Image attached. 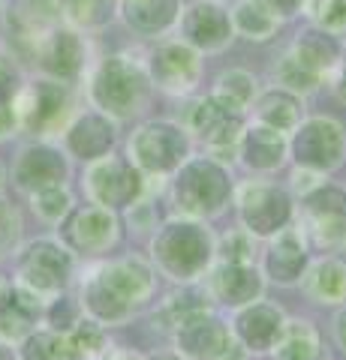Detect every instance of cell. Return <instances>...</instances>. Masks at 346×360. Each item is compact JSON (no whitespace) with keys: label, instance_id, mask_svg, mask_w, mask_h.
<instances>
[{"label":"cell","instance_id":"cell-1","mask_svg":"<svg viewBox=\"0 0 346 360\" xmlns=\"http://www.w3.org/2000/svg\"><path fill=\"white\" fill-rule=\"evenodd\" d=\"M154 295V270L142 258H115L91 270L85 279L82 303L99 324H124Z\"/></svg>","mask_w":346,"mask_h":360},{"label":"cell","instance_id":"cell-2","mask_svg":"<svg viewBox=\"0 0 346 360\" xmlns=\"http://www.w3.org/2000/svg\"><path fill=\"white\" fill-rule=\"evenodd\" d=\"M217 243L214 234L199 219H169L163 229L154 234L151 255L154 264L163 276L175 279V283H193L205 274L214 262Z\"/></svg>","mask_w":346,"mask_h":360},{"label":"cell","instance_id":"cell-3","mask_svg":"<svg viewBox=\"0 0 346 360\" xmlns=\"http://www.w3.org/2000/svg\"><path fill=\"white\" fill-rule=\"evenodd\" d=\"M232 198V177L217 160L196 156L175 168L172 205L187 219H211L223 213Z\"/></svg>","mask_w":346,"mask_h":360},{"label":"cell","instance_id":"cell-4","mask_svg":"<svg viewBox=\"0 0 346 360\" xmlns=\"http://www.w3.org/2000/svg\"><path fill=\"white\" fill-rule=\"evenodd\" d=\"M301 240L307 252L334 255L346 250V193L334 184H316L301 198Z\"/></svg>","mask_w":346,"mask_h":360},{"label":"cell","instance_id":"cell-5","mask_svg":"<svg viewBox=\"0 0 346 360\" xmlns=\"http://www.w3.org/2000/svg\"><path fill=\"white\" fill-rule=\"evenodd\" d=\"M151 78L139 63L127 58H106L94 75L91 96L111 117H132L148 103Z\"/></svg>","mask_w":346,"mask_h":360},{"label":"cell","instance_id":"cell-6","mask_svg":"<svg viewBox=\"0 0 346 360\" xmlns=\"http://www.w3.org/2000/svg\"><path fill=\"white\" fill-rule=\"evenodd\" d=\"M190 156L187 132L172 120H151L130 135L127 160L144 174H172Z\"/></svg>","mask_w":346,"mask_h":360},{"label":"cell","instance_id":"cell-7","mask_svg":"<svg viewBox=\"0 0 346 360\" xmlns=\"http://www.w3.org/2000/svg\"><path fill=\"white\" fill-rule=\"evenodd\" d=\"M292 160L307 172H334L346 160V129L334 117H310L292 129Z\"/></svg>","mask_w":346,"mask_h":360},{"label":"cell","instance_id":"cell-8","mask_svg":"<svg viewBox=\"0 0 346 360\" xmlns=\"http://www.w3.org/2000/svg\"><path fill=\"white\" fill-rule=\"evenodd\" d=\"M238 217L253 238H274L292 222V198L277 184L247 180L238 189Z\"/></svg>","mask_w":346,"mask_h":360},{"label":"cell","instance_id":"cell-9","mask_svg":"<svg viewBox=\"0 0 346 360\" xmlns=\"http://www.w3.org/2000/svg\"><path fill=\"white\" fill-rule=\"evenodd\" d=\"M85 186H87V195L94 198V205L109 210H124L139 201L144 180H142V172L127 156L106 153L94 160L91 172L85 174Z\"/></svg>","mask_w":346,"mask_h":360},{"label":"cell","instance_id":"cell-10","mask_svg":"<svg viewBox=\"0 0 346 360\" xmlns=\"http://www.w3.org/2000/svg\"><path fill=\"white\" fill-rule=\"evenodd\" d=\"M61 238L70 250L82 255H99L109 252L121 240V222L115 210L85 205L75 210H66V219L61 222Z\"/></svg>","mask_w":346,"mask_h":360},{"label":"cell","instance_id":"cell-11","mask_svg":"<svg viewBox=\"0 0 346 360\" xmlns=\"http://www.w3.org/2000/svg\"><path fill=\"white\" fill-rule=\"evenodd\" d=\"M18 276L21 288H27L30 295H58L73 276V258L49 240L30 243L18 262Z\"/></svg>","mask_w":346,"mask_h":360},{"label":"cell","instance_id":"cell-12","mask_svg":"<svg viewBox=\"0 0 346 360\" xmlns=\"http://www.w3.org/2000/svg\"><path fill=\"white\" fill-rule=\"evenodd\" d=\"M202 75V60L193 45L181 42H163L154 49L148 63V78L166 94H190L199 84Z\"/></svg>","mask_w":346,"mask_h":360},{"label":"cell","instance_id":"cell-13","mask_svg":"<svg viewBox=\"0 0 346 360\" xmlns=\"http://www.w3.org/2000/svg\"><path fill=\"white\" fill-rule=\"evenodd\" d=\"M175 345L187 360H229V352L235 348L229 328L211 312L175 328Z\"/></svg>","mask_w":346,"mask_h":360},{"label":"cell","instance_id":"cell-14","mask_svg":"<svg viewBox=\"0 0 346 360\" xmlns=\"http://www.w3.org/2000/svg\"><path fill=\"white\" fill-rule=\"evenodd\" d=\"M190 129H193L208 148H214L217 153H226V150H232V144H235L244 132V111L229 108L226 103H220L217 96H205L190 111Z\"/></svg>","mask_w":346,"mask_h":360},{"label":"cell","instance_id":"cell-15","mask_svg":"<svg viewBox=\"0 0 346 360\" xmlns=\"http://www.w3.org/2000/svg\"><path fill=\"white\" fill-rule=\"evenodd\" d=\"M232 18L223 6L199 0L181 18V37L196 51H223L232 42Z\"/></svg>","mask_w":346,"mask_h":360},{"label":"cell","instance_id":"cell-16","mask_svg":"<svg viewBox=\"0 0 346 360\" xmlns=\"http://www.w3.org/2000/svg\"><path fill=\"white\" fill-rule=\"evenodd\" d=\"M286 324V315L280 307L274 303H262V300H253L247 307H241L235 321H232V330H235L238 342L247 348L253 354H265L271 352L277 336H280Z\"/></svg>","mask_w":346,"mask_h":360},{"label":"cell","instance_id":"cell-17","mask_svg":"<svg viewBox=\"0 0 346 360\" xmlns=\"http://www.w3.org/2000/svg\"><path fill=\"white\" fill-rule=\"evenodd\" d=\"M307 264H310L307 246L301 240L298 229H289V225L283 231L274 234L271 243H268V250H265V258H262L265 276L277 285H298Z\"/></svg>","mask_w":346,"mask_h":360},{"label":"cell","instance_id":"cell-18","mask_svg":"<svg viewBox=\"0 0 346 360\" xmlns=\"http://www.w3.org/2000/svg\"><path fill=\"white\" fill-rule=\"evenodd\" d=\"M262 274L253 264H232L220 262L208 276L211 297L229 309H241L262 297Z\"/></svg>","mask_w":346,"mask_h":360},{"label":"cell","instance_id":"cell-19","mask_svg":"<svg viewBox=\"0 0 346 360\" xmlns=\"http://www.w3.org/2000/svg\"><path fill=\"white\" fill-rule=\"evenodd\" d=\"M54 25H58V6L51 0H16V6L9 9V27L16 30V39L25 51L39 54L54 33Z\"/></svg>","mask_w":346,"mask_h":360},{"label":"cell","instance_id":"cell-20","mask_svg":"<svg viewBox=\"0 0 346 360\" xmlns=\"http://www.w3.org/2000/svg\"><path fill=\"white\" fill-rule=\"evenodd\" d=\"M238 150H241V162L250 172H277L286 160L289 144L283 139V132L265 127V123H253V127L241 132Z\"/></svg>","mask_w":346,"mask_h":360},{"label":"cell","instance_id":"cell-21","mask_svg":"<svg viewBox=\"0 0 346 360\" xmlns=\"http://www.w3.org/2000/svg\"><path fill=\"white\" fill-rule=\"evenodd\" d=\"M307 297L326 307H340L346 303V258L340 255H322L319 262L304 270L301 276Z\"/></svg>","mask_w":346,"mask_h":360},{"label":"cell","instance_id":"cell-22","mask_svg":"<svg viewBox=\"0 0 346 360\" xmlns=\"http://www.w3.org/2000/svg\"><path fill=\"white\" fill-rule=\"evenodd\" d=\"M66 148L85 162L99 160L115 148V123L106 115H82L66 132Z\"/></svg>","mask_w":346,"mask_h":360},{"label":"cell","instance_id":"cell-23","mask_svg":"<svg viewBox=\"0 0 346 360\" xmlns=\"http://www.w3.org/2000/svg\"><path fill=\"white\" fill-rule=\"evenodd\" d=\"M27 99H30V105L21 108V115H25L27 129H33V132L54 129L58 123H63L66 111H70V94H66L63 84H54V82L33 84Z\"/></svg>","mask_w":346,"mask_h":360},{"label":"cell","instance_id":"cell-24","mask_svg":"<svg viewBox=\"0 0 346 360\" xmlns=\"http://www.w3.org/2000/svg\"><path fill=\"white\" fill-rule=\"evenodd\" d=\"M63 177H66V162L51 148H30L21 153V160L16 165V184L21 189H30V193L61 186Z\"/></svg>","mask_w":346,"mask_h":360},{"label":"cell","instance_id":"cell-25","mask_svg":"<svg viewBox=\"0 0 346 360\" xmlns=\"http://www.w3.org/2000/svg\"><path fill=\"white\" fill-rule=\"evenodd\" d=\"M178 13H181V0H121V15L127 27H132L142 37H157L169 30Z\"/></svg>","mask_w":346,"mask_h":360},{"label":"cell","instance_id":"cell-26","mask_svg":"<svg viewBox=\"0 0 346 360\" xmlns=\"http://www.w3.org/2000/svg\"><path fill=\"white\" fill-rule=\"evenodd\" d=\"M292 58L304 66V70H310L314 75H326L331 72L334 66H338L340 60V45L338 39L331 37L328 30H322V27H307V30H301L298 33V39L292 45Z\"/></svg>","mask_w":346,"mask_h":360},{"label":"cell","instance_id":"cell-27","mask_svg":"<svg viewBox=\"0 0 346 360\" xmlns=\"http://www.w3.org/2000/svg\"><path fill=\"white\" fill-rule=\"evenodd\" d=\"M256 123H265L277 132H292L301 120H304V105H301L298 94L283 87H271L253 103Z\"/></svg>","mask_w":346,"mask_h":360},{"label":"cell","instance_id":"cell-28","mask_svg":"<svg viewBox=\"0 0 346 360\" xmlns=\"http://www.w3.org/2000/svg\"><path fill=\"white\" fill-rule=\"evenodd\" d=\"M39 63L54 75V78H63L70 82L82 72V60H85V49H82V39L70 30H54L51 37L46 39V45L39 49Z\"/></svg>","mask_w":346,"mask_h":360},{"label":"cell","instance_id":"cell-29","mask_svg":"<svg viewBox=\"0 0 346 360\" xmlns=\"http://www.w3.org/2000/svg\"><path fill=\"white\" fill-rule=\"evenodd\" d=\"M39 315V297L27 288H13L0 297V336L4 340H18L25 336Z\"/></svg>","mask_w":346,"mask_h":360},{"label":"cell","instance_id":"cell-30","mask_svg":"<svg viewBox=\"0 0 346 360\" xmlns=\"http://www.w3.org/2000/svg\"><path fill=\"white\" fill-rule=\"evenodd\" d=\"M271 352L277 354V360H316L319 357V330L310 321H298V319L289 321L286 319Z\"/></svg>","mask_w":346,"mask_h":360},{"label":"cell","instance_id":"cell-31","mask_svg":"<svg viewBox=\"0 0 346 360\" xmlns=\"http://www.w3.org/2000/svg\"><path fill=\"white\" fill-rule=\"evenodd\" d=\"M202 312H211V303H208V295L199 288H181L175 291V295H169L163 300V307L157 312V319L163 321V328H181L184 321L196 319V315Z\"/></svg>","mask_w":346,"mask_h":360},{"label":"cell","instance_id":"cell-32","mask_svg":"<svg viewBox=\"0 0 346 360\" xmlns=\"http://www.w3.org/2000/svg\"><path fill=\"white\" fill-rule=\"evenodd\" d=\"M277 25H280V18L274 13H268L256 0H241L235 6V15H232V27H238L244 37L256 39V42H265L268 37H274Z\"/></svg>","mask_w":346,"mask_h":360},{"label":"cell","instance_id":"cell-33","mask_svg":"<svg viewBox=\"0 0 346 360\" xmlns=\"http://www.w3.org/2000/svg\"><path fill=\"white\" fill-rule=\"evenodd\" d=\"M211 96H217L220 103H226L229 108L244 111V108H250L253 96H256V82H253L250 72L229 70V72H223L217 78V87H214V94Z\"/></svg>","mask_w":346,"mask_h":360},{"label":"cell","instance_id":"cell-34","mask_svg":"<svg viewBox=\"0 0 346 360\" xmlns=\"http://www.w3.org/2000/svg\"><path fill=\"white\" fill-rule=\"evenodd\" d=\"M73 345L66 333H30L21 348V360H70Z\"/></svg>","mask_w":346,"mask_h":360},{"label":"cell","instance_id":"cell-35","mask_svg":"<svg viewBox=\"0 0 346 360\" xmlns=\"http://www.w3.org/2000/svg\"><path fill=\"white\" fill-rule=\"evenodd\" d=\"M66 336H70V345H73V357H97L106 352V330L94 319H87V321L79 319V324Z\"/></svg>","mask_w":346,"mask_h":360},{"label":"cell","instance_id":"cell-36","mask_svg":"<svg viewBox=\"0 0 346 360\" xmlns=\"http://www.w3.org/2000/svg\"><path fill=\"white\" fill-rule=\"evenodd\" d=\"M66 18L82 27H99L111 15V0H61Z\"/></svg>","mask_w":346,"mask_h":360},{"label":"cell","instance_id":"cell-37","mask_svg":"<svg viewBox=\"0 0 346 360\" xmlns=\"http://www.w3.org/2000/svg\"><path fill=\"white\" fill-rule=\"evenodd\" d=\"M277 82H280L283 90H292V94H310V90H316L319 87V75H314L310 70H304L292 54H286V58L277 63Z\"/></svg>","mask_w":346,"mask_h":360},{"label":"cell","instance_id":"cell-38","mask_svg":"<svg viewBox=\"0 0 346 360\" xmlns=\"http://www.w3.org/2000/svg\"><path fill=\"white\" fill-rule=\"evenodd\" d=\"M310 15H314L316 27L328 33L346 30V0H314L310 4Z\"/></svg>","mask_w":346,"mask_h":360},{"label":"cell","instance_id":"cell-39","mask_svg":"<svg viewBox=\"0 0 346 360\" xmlns=\"http://www.w3.org/2000/svg\"><path fill=\"white\" fill-rule=\"evenodd\" d=\"M220 262H232V264H250L253 262V234L250 231H232L220 240L217 252Z\"/></svg>","mask_w":346,"mask_h":360},{"label":"cell","instance_id":"cell-40","mask_svg":"<svg viewBox=\"0 0 346 360\" xmlns=\"http://www.w3.org/2000/svg\"><path fill=\"white\" fill-rule=\"evenodd\" d=\"M33 210H37L42 219L58 222L61 217H66V210H70V195H66L61 186L39 189V193H33Z\"/></svg>","mask_w":346,"mask_h":360},{"label":"cell","instance_id":"cell-41","mask_svg":"<svg viewBox=\"0 0 346 360\" xmlns=\"http://www.w3.org/2000/svg\"><path fill=\"white\" fill-rule=\"evenodd\" d=\"M49 324L58 333H70L75 324H79V303L73 297H58L54 307L49 309Z\"/></svg>","mask_w":346,"mask_h":360},{"label":"cell","instance_id":"cell-42","mask_svg":"<svg viewBox=\"0 0 346 360\" xmlns=\"http://www.w3.org/2000/svg\"><path fill=\"white\" fill-rule=\"evenodd\" d=\"M16 234H18V219H16V213L9 210V205H4V201H0V252H4L6 246L16 240Z\"/></svg>","mask_w":346,"mask_h":360},{"label":"cell","instance_id":"cell-43","mask_svg":"<svg viewBox=\"0 0 346 360\" xmlns=\"http://www.w3.org/2000/svg\"><path fill=\"white\" fill-rule=\"evenodd\" d=\"M256 4H262L268 13H274L277 18H289V15L298 13L304 0H256Z\"/></svg>","mask_w":346,"mask_h":360},{"label":"cell","instance_id":"cell-44","mask_svg":"<svg viewBox=\"0 0 346 360\" xmlns=\"http://www.w3.org/2000/svg\"><path fill=\"white\" fill-rule=\"evenodd\" d=\"M13 70H9V63L0 58V103H6L9 96H13Z\"/></svg>","mask_w":346,"mask_h":360},{"label":"cell","instance_id":"cell-45","mask_svg":"<svg viewBox=\"0 0 346 360\" xmlns=\"http://www.w3.org/2000/svg\"><path fill=\"white\" fill-rule=\"evenodd\" d=\"M334 342H338V348L346 354V307L334 315Z\"/></svg>","mask_w":346,"mask_h":360},{"label":"cell","instance_id":"cell-46","mask_svg":"<svg viewBox=\"0 0 346 360\" xmlns=\"http://www.w3.org/2000/svg\"><path fill=\"white\" fill-rule=\"evenodd\" d=\"M109 360H144V357H139L132 348H118V352H111Z\"/></svg>","mask_w":346,"mask_h":360},{"label":"cell","instance_id":"cell-47","mask_svg":"<svg viewBox=\"0 0 346 360\" xmlns=\"http://www.w3.org/2000/svg\"><path fill=\"white\" fill-rule=\"evenodd\" d=\"M334 94H338V99H340V103H346V70L340 72L338 84H334Z\"/></svg>","mask_w":346,"mask_h":360},{"label":"cell","instance_id":"cell-48","mask_svg":"<svg viewBox=\"0 0 346 360\" xmlns=\"http://www.w3.org/2000/svg\"><path fill=\"white\" fill-rule=\"evenodd\" d=\"M148 360H181V357H175V354H154V357H148Z\"/></svg>","mask_w":346,"mask_h":360}]
</instances>
